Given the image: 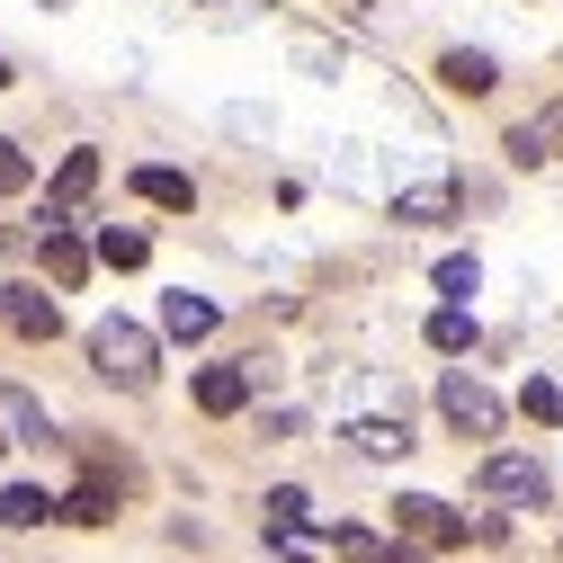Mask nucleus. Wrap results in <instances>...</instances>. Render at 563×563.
I'll use <instances>...</instances> for the list:
<instances>
[{
    "label": "nucleus",
    "mask_w": 563,
    "mask_h": 563,
    "mask_svg": "<svg viewBox=\"0 0 563 563\" xmlns=\"http://www.w3.org/2000/svg\"><path fill=\"white\" fill-rule=\"evenodd\" d=\"M90 367H99L108 385H125V394H144V385H153V331L125 322V313H108V322L90 331Z\"/></svg>",
    "instance_id": "f257e3e1"
},
{
    "label": "nucleus",
    "mask_w": 563,
    "mask_h": 563,
    "mask_svg": "<svg viewBox=\"0 0 563 563\" xmlns=\"http://www.w3.org/2000/svg\"><path fill=\"white\" fill-rule=\"evenodd\" d=\"M439 411H448V430H465V439H501L510 430V402L492 394L483 376H465V367L439 376Z\"/></svg>",
    "instance_id": "f03ea898"
},
{
    "label": "nucleus",
    "mask_w": 563,
    "mask_h": 563,
    "mask_svg": "<svg viewBox=\"0 0 563 563\" xmlns=\"http://www.w3.org/2000/svg\"><path fill=\"white\" fill-rule=\"evenodd\" d=\"M90 188H99V153L81 144V153H63V170H54V188H45V233H63V224H81V206H90Z\"/></svg>",
    "instance_id": "7ed1b4c3"
},
{
    "label": "nucleus",
    "mask_w": 563,
    "mask_h": 563,
    "mask_svg": "<svg viewBox=\"0 0 563 563\" xmlns=\"http://www.w3.org/2000/svg\"><path fill=\"white\" fill-rule=\"evenodd\" d=\"M394 537H411V545H465L474 528L448 501H430V492H402V501H394Z\"/></svg>",
    "instance_id": "20e7f679"
},
{
    "label": "nucleus",
    "mask_w": 563,
    "mask_h": 563,
    "mask_svg": "<svg viewBox=\"0 0 563 563\" xmlns=\"http://www.w3.org/2000/svg\"><path fill=\"white\" fill-rule=\"evenodd\" d=\"M474 483L492 492V501H554V474H545L537 456H483Z\"/></svg>",
    "instance_id": "39448f33"
},
{
    "label": "nucleus",
    "mask_w": 563,
    "mask_h": 563,
    "mask_svg": "<svg viewBox=\"0 0 563 563\" xmlns=\"http://www.w3.org/2000/svg\"><path fill=\"white\" fill-rule=\"evenodd\" d=\"M251 385H260V367H251V358H224V367H197V411H206V420H233V411L251 402Z\"/></svg>",
    "instance_id": "423d86ee"
},
{
    "label": "nucleus",
    "mask_w": 563,
    "mask_h": 563,
    "mask_svg": "<svg viewBox=\"0 0 563 563\" xmlns=\"http://www.w3.org/2000/svg\"><path fill=\"white\" fill-rule=\"evenodd\" d=\"M0 322H10L19 340H54V331H63L54 296H36V287H0Z\"/></svg>",
    "instance_id": "0eeeda50"
},
{
    "label": "nucleus",
    "mask_w": 563,
    "mask_h": 563,
    "mask_svg": "<svg viewBox=\"0 0 563 563\" xmlns=\"http://www.w3.org/2000/svg\"><path fill=\"white\" fill-rule=\"evenodd\" d=\"M134 197H144V206H170V216H188V206H197V179H188V170L144 162V170H134Z\"/></svg>",
    "instance_id": "6e6552de"
},
{
    "label": "nucleus",
    "mask_w": 563,
    "mask_h": 563,
    "mask_svg": "<svg viewBox=\"0 0 563 563\" xmlns=\"http://www.w3.org/2000/svg\"><path fill=\"white\" fill-rule=\"evenodd\" d=\"M90 242L73 233V224H63V233H45V277H54V287H81V277H90Z\"/></svg>",
    "instance_id": "1a4fd4ad"
},
{
    "label": "nucleus",
    "mask_w": 563,
    "mask_h": 563,
    "mask_svg": "<svg viewBox=\"0 0 563 563\" xmlns=\"http://www.w3.org/2000/svg\"><path fill=\"white\" fill-rule=\"evenodd\" d=\"M0 420H10L27 448H54V420H45V402H36L27 385H0Z\"/></svg>",
    "instance_id": "9d476101"
},
{
    "label": "nucleus",
    "mask_w": 563,
    "mask_h": 563,
    "mask_svg": "<svg viewBox=\"0 0 563 563\" xmlns=\"http://www.w3.org/2000/svg\"><path fill=\"white\" fill-rule=\"evenodd\" d=\"M349 448H358V456H411V420H349Z\"/></svg>",
    "instance_id": "9b49d317"
},
{
    "label": "nucleus",
    "mask_w": 563,
    "mask_h": 563,
    "mask_svg": "<svg viewBox=\"0 0 563 563\" xmlns=\"http://www.w3.org/2000/svg\"><path fill=\"white\" fill-rule=\"evenodd\" d=\"M45 519H63L54 492H36V483H10V492H0V528H45Z\"/></svg>",
    "instance_id": "f8f14e48"
},
{
    "label": "nucleus",
    "mask_w": 563,
    "mask_h": 563,
    "mask_svg": "<svg viewBox=\"0 0 563 563\" xmlns=\"http://www.w3.org/2000/svg\"><path fill=\"white\" fill-rule=\"evenodd\" d=\"M162 331L170 340H206V331H216V305H206V296H162Z\"/></svg>",
    "instance_id": "ddd939ff"
},
{
    "label": "nucleus",
    "mask_w": 563,
    "mask_h": 563,
    "mask_svg": "<svg viewBox=\"0 0 563 563\" xmlns=\"http://www.w3.org/2000/svg\"><path fill=\"white\" fill-rule=\"evenodd\" d=\"M260 519H268V537H305V519H313V501H305L296 483H277L268 501H260Z\"/></svg>",
    "instance_id": "4468645a"
},
{
    "label": "nucleus",
    "mask_w": 563,
    "mask_h": 563,
    "mask_svg": "<svg viewBox=\"0 0 563 563\" xmlns=\"http://www.w3.org/2000/svg\"><path fill=\"white\" fill-rule=\"evenodd\" d=\"M430 349H439V358H465V349H474V313L465 305H439L430 313Z\"/></svg>",
    "instance_id": "2eb2a0df"
},
{
    "label": "nucleus",
    "mask_w": 563,
    "mask_h": 563,
    "mask_svg": "<svg viewBox=\"0 0 563 563\" xmlns=\"http://www.w3.org/2000/svg\"><path fill=\"white\" fill-rule=\"evenodd\" d=\"M439 81H448V90H465V99H483L501 73H492V54H448V63H439Z\"/></svg>",
    "instance_id": "dca6fc26"
},
{
    "label": "nucleus",
    "mask_w": 563,
    "mask_h": 563,
    "mask_svg": "<svg viewBox=\"0 0 563 563\" xmlns=\"http://www.w3.org/2000/svg\"><path fill=\"white\" fill-rule=\"evenodd\" d=\"M331 554H340V563H402V545H385V537H367V528H331Z\"/></svg>",
    "instance_id": "f3484780"
},
{
    "label": "nucleus",
    "mask_w": 563,
    "mask_h": 563,
    "mask_svg": "<svg viewBox=\"0 0 563 563\" xmlns=\"http://www.w3.org/2000/svg\"><path fill=\"white\" fill-rule=\"evenodd\" d=\"M394 216H402V224H439V216H456V188H448V179H430V188H411Z\"/></svg>",
    "instance_id": "a211bd4d"
},
{
    "label": "nucleus",
    "mask_w": 563,
    "mask_h": 563,
    "mask_svg": "<svg viewBox=\"0 0 563 563\" xmlns=\"http://www.w3.org/2000/svg\"><path fill=\"white\" fill-rule=\"evenodd\" d=\"M63 519H81V528H99V519H117V492H108V483L90 474V483L73 492V501H63Z\"/></svg>",
    "instance_id": "6ab92c4d"
},
{
    "label": "nucleus",
    "mask_w": 563,
    "mask_h": 563,
    "mask_svg": "<svg viewBox=\"0 0 563 563\" xmlns=\"http://www.w3.org/2000/svg\"><path fill=\"white\" fill-rule=\"evenodd\" d=\"M144 251H153V242H144V233H125V224L99 233V260H108V268H144Z\"/></svg>",
    "instance_id": "aec40b11"
},
{
    "label": "nucleus",
    "mask_w": 563,
    "mask_h": 563,
    "mask_svg": "<svg viewBox=\"0 0 563 563\" xmlns=\"http://www.w3.org/2000/svg\"><path fill=\"white\" fill-rule=\"evenodd\" d=\"M519 411L537 420V430H554V420H563V385H554V376H537V385L519 394Z\"/></svg>",
    "instance_id": "412c9836"
},
{
    "label": "nucleus",
    "mask_w": 563,
    "mask_h": 563,
    "mask_svg": "<svg viewBox=\"0 0 563 563\" xmlns=\"http://www.w3.org/2000/svg\"><path fill=\"white\" fill-rule=\"evenodd\" d=\"M474 277H483V268H474L465 251H448V260H439V296H448V305H465V296H474Z\"/></svg>",
    "instance_id": "4be33fe9"
},
{
    "label": "nucleus",
    "mask_w": 563,
    "mask_h": 563,
    "mask_svg": "<svg viewBox=\"0 0 563 563\" xmlns=\"http://www.w3.org/2000/svg\"><path fill=\"white\" fill-rule=\"evenodd\" d=\"M27 179H36V162H27V153H19V144H0V197H19V188H27Z\"/></svg>",
    "instance_id": "5701e85b"
},
{
    "label": "nucleus",
    "mask_w": 563,
    "mask_h": 563,
    "mask_svg": "<svg viewBox=\"0 0 563 563\" xmlns=\"http://www.w3.org/2000/svg\"><path fill=\"white\" fill-rule=\"evenodd\" d=\"M510 162H545V125H519L510 134Z\"/></svg>",
    "instance_id": "b1692460"
},
{
    "label": "nucleus",
    "mask_w": 563,
    "mask_h": 563,
    "mask_svg": "<svg viewBox=\"0 0 563 563\" xmlns=\"http://www.w3.org/2000/svg\"><path fill=\"white\" fill-rule=\"evenodd\" d=\"M0 81H10V63H0Z\"/></svg>",
    "instance_id": "393cba45"
},
{
    "label": "nucleus",
    "mask_w": 563,
    "mask_h": 563,
    "mask_svg": "<svg viewBox=\"0 0 563 563\" xmlns=\"http://www.w3.org/2000/svg\"><path fill=\"white\" fill-rule=\"evenodd\" d=\"M0 448H10V439H0Z\"/></svg>",
    "instance_id": "a878e982"
}]
</instances>
